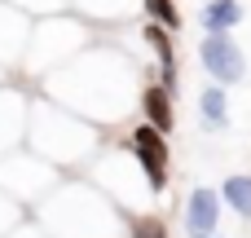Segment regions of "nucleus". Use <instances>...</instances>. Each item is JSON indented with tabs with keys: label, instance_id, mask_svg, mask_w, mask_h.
<instances>
[{
	"label": "nucleus",
	"instance_id": "nucleus-1",
	"mask_svg": "<svg viewBox=\"0 0 251 238\" xmlns=\"http://www.w3.org/2000/svg\"><path fill=\"white\" fill-rule=\"evenodd\" d=\"M141 71L132 62V53L115 49V44H88L75 62L57 66L53 75L40 79V97L75 110L79 119L106 128H119L132 119V110L141 106Z\"/></svg>",
	"mask_w": 251,
	"mask_h": 238
},
{
	"label": "nucleus",
	"instance_id": "nucleus-2",
	"mask_svg": "<svg viewBox=\"0 0 251 238\" xmlns=\"http://www.w3.org/2000/svg\"><path fill=\"white\" fill-rule=\"evenodd\" d=\"M106 146V132L88 119H79L75 110L49 102V97H31V119H26V150L40 155L44 163H53L62 177H84L88 163L97 159V150Z\"/></svg>",
	"mask_w": 251,
	"mask_h": 238
},
{
	"label": "nucleus",
	"instance_id": "nucleus-3",
	"mask_svg": "<svg viewBox=\"0 0 251 238\" xmlns=\"http://www.w3.org/2000/svg\"><path fill=\"white\" fill-rule=\"evenodd\" d=\"M31 216L53 238H128L124 212L88 177H62V185Z\"/></svg>",
	"mask_w": 251,
	"mask_h": 238
},
{
	"label": "nucleus",
	"instance_id": "nucleus-4",
	"mask_svg": "<svg viewBox=\"0 0 251 238\" xmlns=\"http://www.w3.org/2000/svg\"><path fill=\"white\" fill-rule=\"evenodd\" d=\"M93 44V26L75 13H53V18H35L31 26V44H26V57H22V75L40 88L44 75H53L57 66L75 62L84 49Z\"/></svg>",
	"mask_w": 251,
	"mask_h": 238
},
{
	"label": "nucleus",
	"instance_id": "nucleus-5",
	"mask_svg": "<svg viewBox=\"0 0 251 238\" xmlns=\"http://www.w3.org/2000/svg\"><path fill=\"white\" fill-rule=\"evenodd\" d=\"M84 177H88V181H93V185H97L124 216H132V212H150L154 190H150V177H146V168L137 163V155H132L128 146H101Z\"/></svg>",
	"mask_w": 251,
	"mask_h": 238
},
{
	"label": "nucleus",
	"instance_id": "nucleus-6",
	"mask_svg": "<svg viewBox=\"0 0 251 238\" xmlns=\"http://www.w3.org/2000/svg\"><path fill=\"white\" fill-rule=\"evenodd\" d=\"M57 185H62V172H57L53 163H44L40 155H31L26 146L0 155V190H4L13 203H22L26 212H35Z\"/></svg>",
	"mask_w": 251,
	"mask_h": 238
},
{
	"label": "nucleus",
	"instance_id": "nucleus-7",
	"mask_svg": "<svg viewBox=\"0 0 251 238\" xmlns=\"http://www.w3.org/2000/svg\"><path fill=\"white\" fill-rule=\"evenodd\" d=\"M128 150H132L137 163L146 168L150 190H154V199H159V194L168 190V181H172V146H168V137L141 119V124H132V132H128Z\"/></svg>",
	"mask_w": 251,
	"mask_h": 238
},
{
	"label": "nucleus",
	"instance_id": "nucleus-8",
	"mask_svg": "<svg viewBox=\"0 0 251 238\" xmlns=\"http://www.w3.org/2000/svg\"><path fill=\"white\" fill-rule=\"evenodd\" d=\"M199 57H203V71L212 75V84H221V88H229L247 75V57L229 35H203Z\"/></svg>",
	"mask_w": 251,
	"mask_h": 238
},
{
	"label": "nucleus",
	"instance_id": "nucleus-9",
	"mask_svg": "<svg viewBox=\"0 0 251 238\" xmlns=\"http://www.w3.org/2000/svg\"><path fill=\"white\" fill-rule=\"evenodd\" d=\"M31 97L22 84H0V155L26 146V119H31Z\"/></svg>",
	"mask_w": 251,
	"mask_h": 238
},
{
	"label": "nucleus",
	"instance_id": "nucleus-10",
	"mask_svg": "<svg viewBox=\"0 0 251 238\" xmlns=\"http://www.w3.org/2000/svg\"><path fill=\"white\" fill-rule=\"evenodd\" d=\"M31 26L35 18H26L22 9L0 0V71H22L26 44H31Z\"/></svg>",
	"mask_w": 251,
	"mask_h": 238
},
{
	"label": "nucleus",
	"instance_id": "nucleus-11",
	"mask_svg": "<svg viewBox=\"0 0 251 238\" xmlns=\"http://www.w3.org/2000/svg\"><path fill=\"white\" fill-rule=\"evenodd\" d=\"M141 44L154 53L159 84L176 97V88H181V71H176V44H172V31H163L159 22H141Z\"/></svg>",
	"mask_w": 251,
	"mask_h": 238
},
{
	"label": "nucleus",
	"instance_id": "nucleus-12",
	"mask_svg": "<svg viewBox=\"0 0 251 238\" xmlns=\"http://www.w3.org/2000/svg\"><path fill=\"white\" fill-rule=\"evenodd\" d=\"M216 230H221V194L207 190V185L190 190V199H185V234L216 238Z\"/></svg>",
	"mask_w": 251,
	"mask_h": 238
},
{
	"label": "nucleus",
	"instance_id": "nucleus-13",
	"mask_svg": "<svg viewBox=\"0 0 251 238\" xmlns=\"http://www.w3.org/2000/svg\"><path fill=\"white\" fill-rule=\"evenodd\" d=\"M75 18H84L93 31L97 26H124L141 13V0H71Z\"/></svg>",
	"mask_w": 251,
	"mask_h": 238
},
{
	"label": "nucleus",
	"instance_id": "nucleus-14",
	"mask_svg": "<svg viewBox=\"0 0 251 238\" xmlns=\"http://www.w3.org/2000/svg\"><path fill=\"white\" fill-rule=\"evenodd\" d=\"M141 119L150 124V128H159L163 137L176 128V97L159 84V79H146V88H141Z\"/></svg>",
	"mask_w": 251,
	"mask_h": 238
},
{
	"label": "nucleus",
	"instance_id": "nucleus-15",
	"mask_svg": "<svg viewBox=\"0 0 251 238\" xmlns=\"http://www.w3.org/2000/svg\"><path fill=\"white\" fill-rule=\"evenodd\" d=\"M199 115H203L207 132H221V128H229V93H225L221 84H207V88L199 93Z\"/></svg>",
	"mask_w": 251,
	"mask_h": 238
},
{
	"label": "nucleus",
	"instance_id": "nucleus-16",
	"mask_svg": "<svg viewBox=\"0 0 251 238\" xmlns=\"http://www.w3.org/2000/svg\"><path fill=\"white\" fill-rule=\"evenodd\" d=\"M243 22V4L238 0H207L203 4V31L207 35H229Z\"/></svg>",
	"mask_w": 251,
	"mask_h": 238
},
{
	"label": "nucleus",
	"instance_id": "nucleus-17",
	"mask_svg": "<svg viewBox=\"0 0 251 238\" xmlns=\"http://www.w3.org/2000/svg\"><path fill=\"white\" fill-rule=\"evenodd\" d=\"M221 203H225L234 216L251 221V177H247V172H238V177H225V185H221Z\"/></svg>",
	"mask_w": 251,
	"mask_h": 238
},
{
	"label": "nucleus",
	"instance_id": "nucleus-18",
	"mask_svg": "<svg viewBox=\"0 0 251 238\" xmlns=\"http://www.w3.org/2000/svg\"><path fill=\"white\" fill-rule=\"evenodd\" d=\"M124 230H128V238H172L159 212H132V216H124Z\"/></svg>",
	"mask_w": 251,
	"mask_h": 238
},
{
	"label": "nucleus",
	"instance_id": "nucleus-19",
	"mask_svg": "<svg viewBox=\"0 0 251 238\" xmlns=\"http://www.w3.org/2000/svg\"><path fill=\"white\" fill-rule=\"evenodd\" d=\"M141 18L146 22H159L163 31H181L185 22H181V9H176V0H141Z\"/></svg>",
	"mask_w": 251,
	"mask_h": 238
},
{
	"label": "nucleus",
	"instance_id": "nucleus-20",
	"mask_svg": "<svg viewBox=\"0 0 251 238\" xmlns=\"http://www.w3.org/2000/svg\"><path fill=\"white\" fill-rule=\"evenodd\" d=\"M4 4L22 9L26 18H53V13H66L71 9V0H4Z\"/></svg>",
	"mask_w": 251,
	"mask_h": 238
},
{
	"label": "nucleus",
	"instance_id": "nucleus-21",
	"mask_svg": "<svg viewBox=\"0 0 251 238\" xmlns=\"http://www.w3.org/2000/svg\"><path fill=\"white\" fill-rule=\"evenodd\" d=\"M26 216H31V212H26L22 203H13V199L0 190V238H4V234H13V230H18Z\"/></svg>",
	"mask_w": 251,
	"mask_h": 238
},
{
	"label": "nucleus",
	"instance_id": "nucleus-22",
	"mask_svg": "<svg viewBox=\"0 0 251 238\" xmlns=\"http://www.w3.org/2000/svg\"><path fill=\"white\" fill-rule=\"evenodd\" d=\"M4 238H53V234H49V230H44V225H40L35 216H26V221H22V225H18L13 234H4Z\"/></svg>",
	"mask_w": 251,
	"mask_h": 238
},
{
	"label": "nucleus",
	"instance_id": "nucleus-23",
	"mask_svg": "<svg viewBox=\"0 0 251 238\" xmlns=\"http://www.w3.org/2000/svg\"><path fill=\"white\" fill-rule=\"evenodd\" d=\"M216 238H221V234H216Z\"/></svg>",
	"mask_w": 251,
	"mask_h": 238
}]
</instances>
